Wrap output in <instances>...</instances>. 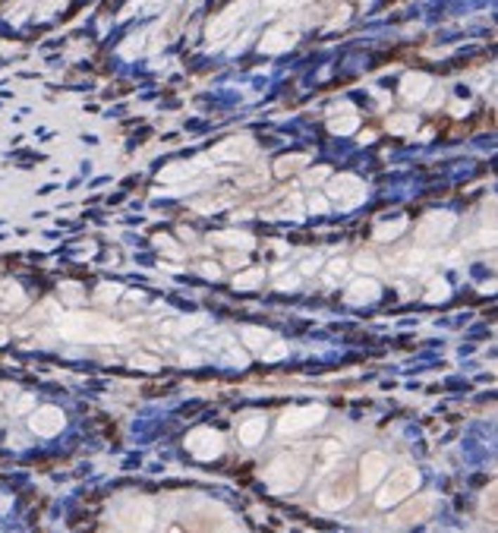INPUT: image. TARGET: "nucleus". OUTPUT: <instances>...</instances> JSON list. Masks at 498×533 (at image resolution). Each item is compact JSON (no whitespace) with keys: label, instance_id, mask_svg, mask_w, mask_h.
Segmentation results:
<instances>
[{"label":"nucleus","instance_id":"f257e3e1","mask_svg":"<svg viewBox=\"0 0 498 533\" xmlns=\"http://www.w3.org/2000/svg\"><path fill=\"white\" fill-rule=\"evenodd\" d=\"M57 331L70 341H110V338H117V325L95 313L57 316Z\"/></svg>","mask_w":498,"mask_h":533},{"label":"nucleus","instance_id":"f03ea898","mask_svg":"<svg viewBox=\"0 0 498 533\" xmlns=\"http://www.w3.org/2000/svg\"><path fill=\"white\" fill-rule=\"evenodd\" d=\"M306 473H309V464L300 454H278L262 477L272 492H297L306 483Z\"/></svg>","mask_w":498,"mask_h":533},{"label":"nucleus","instance_id":"7ed1b4c3","mask_svg":"<svg viewBox=\"0 0 498 533\" xmlns=\"http://www.w3.org/2000/svg\"><path fill=\"white\" fill-rule=\"evenodd\" d=\"M423 477H419L416 467H397V470L385 473V480L376 486L378 496H376V505L378 508H391V505H401L404 499H410L414 492L419 489Z\"/></svg>","mask_w":498,"mask_h":533},{"label":"nucleus","instance_id":"20e7f679","mask_svg":"<svg viewBox=\"0 0 498 533\" xmlns=\"http://www.w3.org/2000/svg\"><path fill=\"white\" fill-rule=\"evenodd\" d=\"M357 499V473L350 467H340L338 473H331V480L319 489V508L322 511H340Z\"/></svg>","mask_w":498,"mask_h":533},{"label":"nucleus","instance_id":"39448f33","mask_svg":"<svg viewBox=\"0 0 498 533\" xmlns=\"http://www.w3.org/2000/svg\"><path fill=\"white\" fill-rule=\"evenodd\" d=\"M114 524L120 533H152L155 530V502L152 499H127L117 508Z\"/></svg>","mask_w":498,"mask_h":533},{"label":"nucleus","instance_id":"423d86ee","mask_svg":"<svg viewBox=\"0 0 498 533\" xmlns=\"http://www.w3.org/2000/svg\"><path fill=\"white\" fill-rule=\"evenodd\" d=\"M457 218L454 212H429L426 218H419L414 237H416V246H438L448 240V233L454 231Z\"/></svg>","mask_w":498,"mask_h":533},{"label":"nucleus","instance_id":"0eeeda50","mask_svg":"<svg viewBox=\"0 0 498 533\" xmlns=\"http://www.w3.org/2000/svg\"><path fill=\"white\" fill-rule=\"evenodd\" d=\"M328 199L338 203L340 209H353V205L366 203V184L353 174H338V177H328Z\"/></svg>","mask_w":498,"mask_h":533},{"label":"nucleus","instance_id":"6e6552de","mask_svg":"<svg viewBox=\"0 0 498 533\" xmlns=\"http://www.w3.org/2000/svg\"><path fill=\"white\" fill-rule=\"evenodd\" d=\"M325 420V407L322 404H309V407H290V411L281 413L278 420V432L281 435H297L306 429L319 426Z\"/></svg>","mask_w":498,"mask_h":533},{"label":"nucleus","instance_id":"1a4fd4ad","mask_svg":"<svg viewBox=\"0 0 498 533\" xmlns=\"http://www.w3.org/2000/svg\"><path fill=\"white\" fill-rule=\"evenodd\" d=\"M186 451L199 461H215L221 451H224V435H221L218 429L199 426L186 435Z\"/></svg>","mask_w":498,"mask_h":533},{"label":"nucleus","instance_id":"9d476101","mask_svg":"<svg viewBox=\"0 0 498 533\" xmlns=\"http://www.w3.org/2000/svg\"><path fill=\"white\" fill-rule=\"evenodd\" d=\"M388 473V458L382 451H366L357 464V489L372 492Z\"/></svg>","mask_w":498,"mask_h":533},{"label":"nucleus","instance_id":"9b49d317","mask_svg":"<svg viewBox=\"0 0 498 533\" xmlns=\"http://www.w3.org/2000/svg\"><path fill=\"white\" fill-rule=\"evenodd\" d=\"M435 508H438V499L432 492H419V496L404 499V505L395 515V524H423L435 515Z\"/></svg>","mask_w":498,"mask_h":533},{"label":"nucleus","instance_id":"f8f14e48","mask_svg":"<svg viewBox=\"0 0 498 533\" xmlns=\"http://www.w3.org/2000/svg\"><path fill=\"white\" fill-rule=\"evenodd\" d=\"M63 426H67V417H63V411H60V407H54V404L35 407V411L29 413V429H32L35 435H42V439H51V435H57Z\"/></svg>","mask_w":498,"mask_h":533},{"label":"nucleus","instance_id":"ddd939ff","mask_svg":"<svg viewBox=\"0 0 498 533\" xmlns=\"http://www.w3.org/2000/svg\"><path fill=\"white\" fill-rule=\"evenodd\" d=\"M378 297H382V284L376 281V278H357V281L347 284L344 290V300L350 303V307H369V303H376Z\"/></svg>","mask_w":498,"mask_h":533},{"label":"nucleus","instance_id":"4468645a","mask_svg":"<svg viewBox=\"0 0 498 533\" xmlns=\"http://www.w3.org/2000/svg\"><path fill=\"white\" fill-rule=\"evenodd\" d=\"M253 152H255V142L249 139V136H231V139H224V142L215 146L212 158H218V161H246V158H253Z\"/></svg>","mask_w":498,"mask_h":533},{"label":"nucleus","instance_id":"2eb2a0df","mask_svg":"<svg viewBox=\"0 0 498 533\" xmlns=\"http://www.w3.org/2000/svg\"><path fill=\"white\" fill-rule=\"evenodd\" d=\"M357 127H359V117H357V108H353V105H340V108L331 110V117H328V129H331V133L347 136V133H353Z\"/></svg>","mask_w":498,"mask_h":533},{"label":"nucleus","instance_id":"dca6fc26","mask_svg":"<svg viewBox=\"0 0 498 533\" xmlns=\"http://www.w3.org/2000/svg\"><path fill=\"white\" fill-rule=\"evenodd\" d=\"M265 432H268V423L262 417H249L240 423L237 429V439H240V445H246V448H253V445H259L262 439H265Z\"/></svg>","mask_w":498,"mask_h":533},{"label":"nucleus","instance_id":"f3484780","mask_svg":"<svg viewBox=\"0 0 498 533\" xmlns=\"http://www.w3.org/2000/svg\"><path fill=\"white\" fill-rule=\"evenodd\" d=\"M432 89V79L426 73H407L401 79V95L407 101H419V98H426V92Z\"/></svg>","mask_w":498,"mask_h":533},{"label":"nucleus","instance_id":"a211bd4d","mask_svg":"<svg viewBox=\"0 0 498 533\" xmlns=\"http://www.w3.org/2000/svg\"><path fill=\"white\" fill-rule=\"evenodd\" d=\"M212 243L249 252V250L255 246V237H253V233H243V231H218V233H212Z\"/></svg>","mask_w":498,"mask_h":533},{"label":"nucleus","instance_id":"6ab92c4d","mask_svg":"<svg viewBox=\"0 0 498 533\" xmlns=\"http://www.w3.org/2000/svg\"><path fill=\"white\" fill-rule=\"evenodd\" d=\"M0 307L4 309H23L25 307V294L16 281L10 278H0Z\"/></svg>","mask_w":498,"mask_h":533},{"label":"nucleus","instance_id":"aec40b11","mask_svg":"<svg viewBox=\"0 0 498 533\" xmlns=\"http://www.w3.org/2000/svg\"><path fill=\"white\" fill-rule=\"evenodd\" d=\"M293 41H297V35H293V32L272 29L265 38H262V51H265V54H281V51H287Z\"/></svg>","mask_w":498,"mask_h":533},{"label":"nucleus","instance_id":"412c9836","mask_svg":"<svg viewBox=\"0 0 498 533\" xmlns=\"http://www.w3.org/2000/svg\"><path fill=\"white\" fill-rule=\"evenodd\" d=\"M300 167H309V155H281V158L272 165V174L274 177H290V174H297Z\"/></svg>","mask_w":498,"mask_h":533},{"label":"nucleus","instance_id":"4be33fe9","mask_svg":"<svg viewBox=\"0 0 498 533\" xmlns=\"http://www.w3.org/2000/svg\"><path fill=\"white\" fill-rule=\"evenodd\" d=\"M407 231V218H395V221H378L376 231H372V237L378 240V243H391V240H397L401 233Z\"/></svg>","mask_w":498,"mask_h":533},{"label":"nucleus","instance_id":"5701e85b","mask_svg":"<svg viewBox=\"0 0 498 533\" xmlns=\"http://www.w3.org/2000/svg\"><path fill=\"white\" fill-rule=\"evenodd\" d=\"M234 193H221V196H208V199H196L193 203V209L196 212H202V214H212V212H221V209H227V205H234Z\"/></svg>","mask_w":498,"mask_h":533},{"label":"nucleus","instance_id":"b1692460","mask_svg":"<svg viewBox=\"0 0 498 533\" xmlns=\"http://www.w3.org/2000/svg\"><path fill=\"white\" fill-rule=\"evenodd\" d=\"M240 338H243V344H246L249 350H259V354H262V347L272 341V335H268L265 328H259V325H243Z\"/></svg>","mask_w":498,"mask_h":533},{"label":"nucleus","instance_id":"393cba45","mask_svg":"<svg viewBox=\"0 0 498 533\" xmlns=\"http://www.w3.org/2000/svg\"><path fill=\"white\" fill-rule=\"evenodd\" d=\"M262 281H265V271L262 269H243L234 275V288L237 290H253V288H262Z\"/></svg>","mask_w":498,"mask_h":533},{"label":"nucleus","instance_id":"a878e982","mask_svg":"<svg viewBox=\"0 0 498 533\" xmlns=\"http://www.w3.org/2000/svg\"><path fill=\"white\" fill-rule=\"evenodd\" d=\"M193 174H196V165H167V167H161L158 180L161 184H180V180L193 177Z\"/></svg>","mask_w":498,"mask_h":533},{"label":"nucleus","instance_id":"bb28decb","mask_svg":"<svg viewBox=\"0 0 498 533\" xmlns=\"http://www.w3.org/2000/svg\"><path fill=\"white\" fill-rule=\"evenodd\" d=\"M303 212H306V205H303V199H300V193H290V196H287L284 203L278 205V209L268 212V218H274V214H287V218H303Z\"/></svg>","mask_w":498,"mask_h":533},{"label":"nucleus","instance_id":"cd10ccee","mask_svg":"<svg viewBox=\"0 0 498 533\" xmlns=\"http://www.w3.org/2000/svg\"><path fill=\"white\" fill-rule=\"evenodd\" d=\"M57 294H60V300L67 303V307H82L85 303V290H82V284H76V281H60Z\"/></svg>","mask_w":498,"mask_h":533},{"label":"nucleus","instance_id":"c85d7f7f","mask_svg":"<svg viewBox=\"0 0 498 533\" xmlns=\"http://www.w3.org/2000/svg\"><path fill=\"white\" fill-rule=\"evenodd\" d=\"M451 297V284L445 278H429L426 284V303H445Z\"/></svg>","mask_w":498,"mask_h":533},{"label":"nucleus","instance_id":"c756f323","mask_svg":"<svg viewBox=\"0 0 498 533\" xmlns=\"http://www.w3.org/2000/svg\"><path fill=\"white\" fill-rule=\"evenodd\" d=\"M385 127H388V133H395V136H410L416 129V117L395 114V117H388V120H385Z\"/></svg>","mask_w":498,"mask_h":533},{"label":"nucleus","instance_id":"7c9ffc66","mask_svg":"<svg viewBox=\"0 0 498 533\" xmlns=\"http://www.w3.org/2000/svg\"><path fill=\"white\" fill-rule=\"evenodd\" d=\"M234 19H240V6H234V10H224L218 19H215V23H208V38L224 35V32L234 25Z\"/></svg>","mask_w":498,"mask_h":533},{"label":"nucleus","instance_id":"2f4dec72","mask_svg":"<svg viewBox=\"0 0 498 533\" xmlns=\"http://www.w3.org/2000/svg\"><path fill=\"white\" fill-rule=\"evenodd\" d=\"M120 294H123L120 284H98L95 300L98 303H117V297H120Z\"/></svg>","mask_w":498,"mask_h":533},{"label":"nucleus","instance_id":"473e14b6","mask_svg":"<svg viewBox=\"0 0 498 533\" xmlns=\"http://www.w3.org/2000/svg\"><path fill=\"white\" fill-rule=\"evenodd\" d=\"M155 243H158V250H161V252H167V256H174V259H183V256H186V252H183L180 246H177V240H174V237H167V233H158V237H155Z\"/></svg>","mask_w":498,"mask_h":533},{"label":"nucleus","instance_id":"72a5a7b5","mask_svg":"<svg viewBox=\"0 0 498 533\" xmlns=\"http://www.w3.org/2000/svg\"><path fill=\"white\" fill-rule=\"evenodd\" d=\"M281 357H287L284 341H268L265 347H262V360H281Z\"/></svg>","mask_w":498,"mask_h":533},{"label":"nucleus","instance_id":"f704fd0d","mask_svg":"<svg viewBox=\"0 0 498 533\" xmlns=\"http://www.w3.org/2000/svg\"><path fill=\"white\" fill-rule=\"evenodd\" d=\"M35 411V394L23 392L16 401H13V413H32Z\"/></svg>","mask_w":498,"mask_h":533},{"label":"nucleus","instance_id":"c9c22d12","mask_svg":"<svg viewBox=\"0 0 498 533\" xmlns=\"http://www.w3.org/2000/svg\"><path fill=\"white\" fill-rule=\"evenodd\" d=\"M347 271H350V262H347V259H331L328 262V278L331 281H340Z\"/></svg>","mask_w":498,"mask_h":533},{"label":"nucleus","instance_id":"e433bc0d","mask_svg":"<svg viewBox=\"0 0 498 533\" xmlns=\"http://www.w3.org/2000/svg\"><path fill=\"white\" fill-rule=\"evenodd\" d=\"M199 275H205V278H212V281H218V278H221V265H218V262H208V259H202V262H199Z\"/></svg>","mask_w":498,"mask_h":533},{"label":"nucleus","instance_id":"4c0bfd02","mask_svg":"<svg viewBox=\"0 0 498 533\" xmlns=\"http://www.w3.org/2000/svg\"><path fill=\"white\" fill-rule=\"evenodd\" d=\"M328 177H331L328 167H312V171H306V184H309V186L322 184V180H328Z\"/></svg>","mask_w":498,"mask_h":533},{"label":"nucleus","instance_id":"58836bf2","mask_svg":"<svg viewBox=\"0 0 498 533\" xmlns=\"http://www.w3.org/2000/svg\"><path fill=\"white\" fill-rule=\"evenodd\" d=\"M224 265H227V269H246V252L243 250H231V252H227V259H224Z\"/></svg>","mask_w":498,"mask_h":533},{"label":"nucleus","instance_id":"ea45409f","mask_svg":"<svg viewBox=\"0 0 498 533\" xmlns=\"http://www.w3.org/2000/svg\"><path fill=\"white\" fill-rule=\"evenodd\" d=\"M483 515H486L489 521H495V486H489L486 499H483Z\"/></svg>","mask_w":498,"mask_h":533},{"label":"nucleus","instance_id":"a19ab883","mask_svg":"<svg viewBox=\"0 0 498 533\" xmlns=\"http://www.w3.org/2000/svg\"><path fill=\"white\" fill-rule=\"evenodd\" d=\"M300 284V275H281L278 281H274V288L278 290H293Z\"/></svg>","mask_w":498,"mask_h":533},{"label":"nucleus","instance_id":"79ce46f5","mask_svg":"<svg viewBox=\"0 0 498 533\" xmlns=\"http://www.w3.org/2000/svg\"><path fill=\"white\" fill-rule=\"evenodd\" d=\"M306 209L316 212V214H322V212H328V199H325V196H312L309 203H306Z\"/></svg>","mask_w":498,"mask_h":533},{"label":"nucleus","instance_id":"37998d69","mask_svg":"<svg viewBox=\"0 0 498 533\" xmlns=\"http://www.w3.org/2000/svg\"><path fill=\"white\" fill-rule=\"evenodd\" d=\"M133 366H146V369H158V360H155V357H146V354H136V357H133Z\"/></svg>","mask_w":498,"mask_h":533},{"label":"nucleus","instance_id":"c03bdc74","mask_svg":"<svg viewBox=\"0 0 498 533\" xmlns=\"http://www.w3.org/2000/svg\"><path fill=\"white\" fill-rule=\"evenodd\" d=\"M57 6H63V0H48V4H42V6H38V19H48Z\"/></svg>","mask_w":498,"mask_h":533},{"label":"nucleus","instance_id":"a18cd8bd","mask_svg":"<svg viewBox=\"0 0 498 533\" xmlns=\"http://www.w3.org/2000/svg\"><path fill=\"white\" fill-rule=\"evenodd\" d=\"M376 265H378V262H376L372 256H359V259H357V269H359V271H376Z\"/></svg>","mask_w":498,"mask_h":533},{"label":"nucleus","instance_id":"49530a36","mask_svg":"<svg viewBox=\"0 0 498 533\" xmlns=\"http://www.w3.org/2000/svg\"><path fill=\"white\" fill-rule=\"evenodd\" d=\"M316 269H319V259H306V262L300 265V271H303V275H312Z\"/></svg>","mask_w":498,"mask_h":533},{"label":"nucleus","instance_id":"de8ad7c7","mask_svg":"<svg viewBox=\"0 0 498 533\" xmlns=\"http://www.w3.org/2000/svg\"><path fill=\"white\" fill-rule=\"evenodd\" d=\"M13 392H16V388H13V385H0V401H4L6 394H13Z\"/></svg>","mask_w":498,"mask_h":533},{"label":"nucleus","instance_id":"09e8293b","mask_svg":"<svg viewBox=\"0 0 498 533\" xmlns=\"http://www.w3.org/2000/svg\"><path fill=\"white\" fill-rule=\"evenodd\" d=\"M6 508H10V499H6V496H4V492H0V515H4V511H6Z\"/></svg>","mask_w":498,"mask_h":533},{"label":"nucleus","instance_id":"8fccbe9b","mask_svg":"<svg viewBox=\"0 0 498 533\" xmlns=\"http://www.w3.org/2000/svg\"><path fill=\"white\" fill-rule=\"evenodd\" d=\"M6 338H10V331H6L4 325H0V344H6Z\"/></svg>","mask_w":498,"mask_h":533}]
</instances>
